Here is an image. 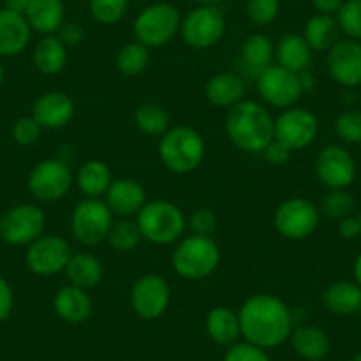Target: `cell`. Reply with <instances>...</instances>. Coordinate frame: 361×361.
<instances>
[{
  "label": "cell",
  "instance_id": "1",
  "mask_svg": "<svg viewBox=\"0 0 361 361\" xmlns=\"http://www.w3.org/2000/svg\"><path fill=\"white\" fill-rule=\"evenodd\" d=\"M245 342L262 349H273L287 342L294 329L289 305L275 294L259 293L250 296L238 312Z\"/></svg>",
  "mask_w": 361,
  "mask_h": 361
},
{
  "label": "cell",
  "instance_id": "2",
  "mask_svg": "<svg viewBox=\"0 0 361 361\" xmlns=\"http://www.w3.org/2000/svg\"><path fill=\"white\" fill-rule=\"evenodd\" d=\"M227 137L239 151L262 152L275 140V119L266 106L253 99H243L228 109L225 117Z\"/></svg>",
  "mask_w": 361,
  "mask_h": 361
},
{
  "label": "cell",
  "instance_id": "3",
  "mask_svg": "<svg viewBox=\"0 0 361 361\" xmlns=\"http://www.w3.org/2000/svg\"><path fill=\"white\" fill-rule=\"evenodd\" d=\"M220 262V246L211 235L192 234L179 239L172 253V267L176 275L192 282H199L213 275Z\"/></svg>",
  "mask_w": 361,
  "mask_h": 361
},
{
  "label": "cell",
  "instance_id": "4",
  "mask_svg": "<svg viewBox=\"0 0 361 361\" xmlns=\"http://www.w3.org/2000/svg\"><path fill=\"white\" fill-rule=\"evenodd\" d=\"M158 154L166 170L173 173H190L202 163L206 156V142L193 128L185 124L170 126V130L159 137Z\"/></svg>",
  "mask_w": 361,
  "mask_h": 361
},
{
  "label": "cell",
  "instance_id": "5",
  "mask_svg": "<svg viewBox=\"0 0 361 361\" xmlns=\"http://www.w3.org/2000/svg\"><path fill=\"white\" fill-rule=\"evenodd\" d=\"M135 221L145 241L161 246L179 241L188 227L180 207L163 199L145 202V206L138 211Z\"/></svg>",
  "mask_w": 361,
  "mask_h": 361
},
{
  "label": "cell",
  "instance_id": "6",
  "mask_svg": "<svg viewBox=\"0 0 361 361\" xmlns=\"http://www.w3.org/2000/svg\"><path fill=\"white\" fill-rule=\"evenodd\" d=\"M180 30V15L170 2H156L138 13L133 22L135 41L151 48L169 44Z\"/></svg>",
  "mask_w": 361,
  "mask_h": 361
},
{
  "label": "cell",
  "instance_id": "7",
  "mask_svg": "<svg viewBox=\"0 0 361 361\" xmlns=\"http://www.w3.org/2000/svg\"><path fill=\"white\" fill-rule=\"evenodd\" d=\"M114 225V213L103 199H83L71 213V234L80 245L96 246L106 241Z\"/></svg>",
  "mask_w": 361,
  "mask_h": 361
},
{
  "label": "cell",
  "instance_id": "8",
  "mask_svg": "<svg viewBox=\"0 0 361 361\" xmlns=\"http://www.w3.org/2000/svg\"><path fill=\"white\" fill-rule=\"evenodd\" d=\"M224 13L218 6H197L180 20V37L193 50L213 48L225 36Z\"/></svg>",
  "mask_w": 361,
  "mask_h": 361
},
{
  "label": "cell",
  "instance_id": "9",
  "mask_svg": "<svg viewBox=\"0 0 361 361\" xmlns=\"http://www.w3.org/2000/svg\"><path fill=\"white\" fill-rule=\"evenodd\" d=\"M321 211L312 200L294 197L276 207L273 225L282 238L289 241H303L310 238L319 227Z\"/></svg>",
  "mask_w": 361,
  "mask_h": 361
},
{
  "label": "cell",
  "instance_id": "10",
  "mask_svg": "<svg viewBox=\"0 0 361 361\" xmlns=\"http://www.w3.org/2000/svg\"><path fill=\"white\" fill-rule=\"evenodd\" d=\"M255 80L260 99L280 110L296 106L305 90L301 75L289 71L279 64H271Z\"/></svg>",
  "mask_w": 361,
  "mask_h": 361
},
{
  "label": "cell",
  "instance_id": "11",
  "mask_svg": "<svg viewBox=\"0 0 361 361\" xmlns=\"http://www.w3.org/2000/svg\"><path fill=\"white\" fill-rule=\"evenodd\" d=\"M73 185H75V176L71 169L64 161L55 158L36 163L27 179L29 192L41 202H57L64 199Z\"/></svg>",
  "mask_w": 361,
  "mask_h": 361
},
{
  "label": "cell",
  "instance_id": "12",
  "mask_svg": "<svg viewBox=\"0 0 361 361\" xmlns=\"http://www.w3.org/2000/svg\"><path fill=\"white\" fill-rule=\"evenodd\" d=\"M47 227V216L36 204L13 206L0 218V238L11 246H29L41 238Z\"/></svg>",
  "mask_w": 361,
  "mask_h": 361
},
{
  "label": "cell",
  "instance_id": "13",
  "mask_svg": "<svg viewBox=\"0 0 361 361\" xmlns=\"http://www.w3.org/2000/svg\"><path fill=\"white\" fill-rule=\"evenodd\" d=\"M319 135V119L312 110L290 106L275 119V140L290 151H301L315 142Z\"/></svg>",
  "mask_w": 361,
  "mask_h": 361
},
{
  "label": "cell",
  "instance_id": "14",
  "mask_svg": "<svg viewBox=\"0 0 361 361\" xmlns=\"http://www.w3.org/2000/svg\"><path fill=\"white\" fill-rule=\"evenodd\" d=\"M73 250L62 235L43 234L27 246L25 264L34 275L54 276L68 266Z\"/></svg>",
  "mask_w": 361,
  "mask_h": 361
},
{
  "label": "cell",
  "instance_id": "15",
  "mask_svg": "<svg viewBox=\"0 0 361 361\" xmlns=\"http://www.w3.org/2000/svg\"><path fill=\"white\" fill-rule=\"evenodd\" d=\"M131 308L145 321L159 319L170 303V286L163 276L145 273L135 280L130 294Z\"/></svg>",
  "mask_w": 361,
  "mask_h": 361
},
{
  "label": "cell",
  "instance_id": "16",
  "mask_svg": "<svg viewBox=\"0 0 361 361\" xmlns=\"http://www.w3.org/2000/svg\"><path fill=\"white\" fill-rule=\"evenodd\" d=\"M315 176L329 190H347L356 179V161L342 145H326L315 158Z\"/></svg>",
  "mask_w": 361,
  "mask_h": 361
},
{
  "label": "cell",
  "instance_id": "17",
  "mask_svg": "<svg viewBox=\"0 0 361 361\" xmlns=\"http://www.w3.org/2000/svg\"><path fill=\"white\" fill-rule=\"evenodd\" d=\"M328 71L343 87L361 85V43L356 39H338L328 51Z\"/></svg>",
  "mask_w": 361,
  "mask_h": 361
},
{
  "label": "cell",
  "instance_id": "18",
  "mask_svg": "<svg viewBox=\"0 0 361 361\" xmlns=\"http://www.w3.org/2000/svg\"><path fill=\"white\" fill-rule=\"evenodd\" d=\"M32 117L43 130H61L75 117V102L62 90H48L34 102Z\"/></svg>",
  "mask_w": 361,
  "mask_h": 361
},
{
  "label": "cell",
  "instance_id": "19",
  "mask_svg": "<svg viewBox=\"0 0 361 361\" xmlns=\"http://www.w3.org/2000/svg\"><path fill=\"white\" fill-rule=\"evenodd\" d=\"M105 204L114 214L121 218L133 216L138 214V211L147 202V193L144 186L138 180L123 177V179H114L110 188L106 190L103 197Z\"/></svg>",
  "mask_w": 361,
  "mask_h": 361
},
{
  "label": "cell",
  "instance_id": "20",
  "mask_svg": "<svg viewBox=\"0 0 361 361\" xmlns=\"http://www.w3.org/2000/svg\"><path fill=\"white\" fill-rule=\"evenodd\" d=\"M32 29L20 13L11 9H0V59L16 57L29 47Z\"/></svg>",
  "mask_w": 361,
  "mask_h": 361
},
{
  "label": "cell",
  "instance_id": "21",
  "mask_svg": "<svg viewBox=\"0 0 361 361\" xmlns=\"http://www.w3.org/2000/svg\"><path fill=\"white\" fill-rule=\"evenodd\" d=\"M51 305H54L57 317L73 326L85 322L92 314V298L89 296L87 290L71 286V283L61 287L55 293Z\"/></svg>",
  "mask_w": 361,
  "mask_h": 361
},
{
  "label": "cell",
  "instance_id": "22",
  "mask_svg": "<svg viewBox=\"0 0 361 361\" xmlns=\"http://www.w3.org/2000/svg\"><path fill=\"white\" fill-rule=\"evenodd\" d=\"M246 94V82L239 73L224 71L211 76L206 83V98L218 109H232Z\"/></svg>",
  "mask_w": 361,
  "mask_h": 361
},
{
  "label": "cell",
  "instance_id": "23",
  "mask_svg": "<svg viewBox=\"0 0 361 361\" xmlns=\"http://www.w3.org/2000/svg\"><path fill=\"white\" fill-rule=\"evenodd\" d=\"M275 44L266 34H250L241 47V62L243 71L248 76H257L266 71L271 64H275Z\"/></svg>",
  "mask_w": 361,
  "mask_h": 361
},
{
  "label": "cell",
  "instance_id": "24",
  "mask_svg": "<svg viewBox=\"0 0 361 361\" xmlns=\"http://www.w3.org/2000/svg\"><path fill=\"white\" fill-rule=\"evenodd\" d=\"M23 16L29 22L32 32L41 34V36L57 34L62 23L66 22L64 0H30Z\"/></svg>",
  "mask_w": 361,
  "mask_h": 361
},
{
  "label": "cell",
  "instance_id": "25",
  "mask_svg": "<svg viewBox=\"0 0 361 361\" xmlns=\"http://www.w3.org/2000/svg\"><path fill=\"white\" fill-rule=\"evenodd\" d=\"M294 353L307 361H321L329 354V336L324 329L314 324L296 326L289 336Z\"/></svg>",
  "mask_w": 361,
  "mask_h": 361
},
{
  "label": "cell",
  "instance_id": "26",
  "mask_svg": "<svg viewBox=\"0 0 361 361\" xmlns=\"http://www.w3.org/2000/svg\"><path fill=\"white\" fill-rule=\"evenodd\" d=\"M64 273L71 286L80 287L83 290H90L102 283L105 269H103V262L98 257L89 252H80L73 253Z\"/></svg>",
  "mask_w": 361,
  "mask_h": 361
},
{
  "label": "cell",
  "instance_id": "27",
  "mask_svg": "<svg viewBox=\"0 0 361 361\" xmlns=\"http://www.w3.org/2000/svg\"><path fill=\"white\" fill-rule=\"evenodd\" d=\"M112 180V170L102 159L85 161L75 176V185L87 199H103Z\"/></svg>",
  "mask_w": 361,
  "mask_h": 361
},
{
  "label": "cell",
  "instance_id": "28",
  "mask_svg": "<svg viewBox=\"0 0 361 361\" xmlns=\"http://www.w3.org/2000/svg\"><path fill=\"white\" fill-rule=\"evenodd\" d=\"M34 68L47 76L59 75L68 64V47L55 34L41 36L32 50Z\"/></svg>",
  "mask_w": 361,
  "mask_h": 361
},
{
  "label": "cell",
  "instance_id": "29",
  "mask_svg": "<svg viewBox=\"0 0 361 361\" xmlns=\"http://www.w3.org/2000/svg\"><path fill=\"white\" fill-rule=\"evenodd\" d=\"M206 331L218 345L231 347L241 338L239 317L227 307H214L206 315Z\"/></svg>",
  "mask_w": 361,
  "mask_h": 361
},
{
  "label": "cell",
  "instance_id": "30",
  "mask_svg": "<svg viewBox=\"0 0 361 361\" xmlns=\"http://www.w3.org/2000/svg\"><path fill=\"white\" fill-rule=\"evenodd\" d=\"M275 61L282 68L301 75L312 62V48L301 34H287L275 47Z\"/></svg>",
  "mask_w": 361,
  "mask_h": 361
},
{
  "label": "cell",
  "instance_id": "31",
  "mask_svg": "<svg viewBox=\"0 0 361 361\" xmlns=\"http://www.w3.org/2000/svg\"><path fill=\"white\" fill-rule=\"evenodd\" d=\"M326 310L335 315H354L361 310V287L356 282L338 280L322 294Z\"/></svg>",
  "mask_w": 361,
  "mask_h": 361
},
{
  "label": "cell",
  "instance_id": "32",
  "mask_svg": "<svg viewBox=\"0 0 361 361\" xmlns=\"http://www.w3.org/2000/svg\"><path fill=\"white\" fill-rule=\"evenodd\" d=\"M340 27L336 22V16L331 15H317L312 16L307 23L301 36L312 48V51H329L340 39Z\"/></svg>",
  "mask_w": 361,
  "mask_h": 361
},
{
  "label": "cell",
  "instance_id": "33",
  "mask_svg": "<svg viewBox=\"0 0 361 361\" xmlns=\"http://www.w3.org/2000/svg\"><path fill=\"white\" fill-rule=\"evenodd\" d=\"M135 126L149 137H163L170 130V116L158 103H142L133 114Z\"/></svg>",
  "mask_w": 361,
  "mask_h": 361
},
{
  "label": "cell",
  "instance_id": "34",
  "mask_svg": "<svg viewBox=\"0 0 361 361\" xmlns=\"http://www.w3.org/2000/svg\"><path fill=\"white\" fill-rule=\"evenodd\" d=\"M151 54L145 44L133 41V43L124 44L116 57L117 71L124 76H137L147 69Z\"/></svg>",
  "mask_w": 361,
  "mask_h": 361
},
{
  "label": "cell",
  "instance_id": "35",
  "mask_svg": "<svg viewBox=\"0 0 361 361\" xmlns=\"http://www.w3.org/2000/svg\"><path fill=\"white\" fill-rule=\"evenodd\" d=\"M140 228H138L137 221H131L128 218H121L119 221H114L112 228L109 232V238L106 243L110 245V248H114L116 252L121 253H130L140 245L142 241Z\"/></svg>",
  "mask_w": 361,
  "mask_h": 361
},
{
  "label": "cell",
  "instance_id": "36",
  "mask_svg": "<svg viewBox=\"0 0 361 361\" xmlns=\"http://www.w3.org/2000/svg\"><path fill=\"white\" fill-rule=\"evenodd\" d=\"M131 0H89L90 16L102 25H116L126 16Z\"/></svg>",
  "mask_w": 361,
  "mask_h": 361
},
{
  "label": "cell",
  "instance_id": "37",
  "mask_svg": "<svg viewBox=\"0 0 361 361\" xmlns=\"http://www.w3.org/2000/svg\"><path fill=\"white\" fill-rule=\"evenodd\" d=\"M354 207H356V202L347 190H329L328 195L322 199L319 211L324 216L340 221L350 216L354 213Z\"/></svg>",
  "mask_w": 361,
  "mask_h": 361
},
{
  "label": "cell",
  "instance_id": "38",
  "mask_svg": "<svg viewBox=\"0 0 361 361\" xmlns=\"http://www.w3.org/2000/svg\"><path fill=\"white\" fill-rule=\"evenodd\" d=\"M336 22L349 39L361 41V0H345L336 13Z\"/></svg>",
  "mask_w": 361,
  "mask_h": 361
},
{
  "label": "cell",
  "instance_id": "39",
  "mask_svg": "<svg viewBox=\"0 0 361 361\" xmlns=\"http://www.w3.org/2000/svg\"><path fill=\"white\" fill-rule=\"evenodd\" d=\"M280 15V0H246V16L259 27L271 25Z\"/></svg>",
  "mask_w": 361,
  "mask_h": 361
},
{
  "label": "cell",
  "instance_id": "40",
  "mask_svg": "<svg viewBox=\"0 0 361 361\" xmlns=\"http://www.w3.org/2000/svg\"><path fill=\"white\" fill-rule=\"evenodd\" d=\"M335 133L345 144H361V112L345 110L335 119Z\"/></svg>",
  "mask_w": 361,
  "mask_h": 361
},
{
  "label": "cell",
  "instance_id": "41",
  "mask_svg": "<svg viewBox=\"0 0 361 361\" xmlns=\"http://www.w3.org/2000/svg\"><path fill=\"white\" fill-rule=\"evenodd\" d=\"M41 131H43V128L37 124V121L32 116L20 117L15 126H13V138L18 145L29 147V145H34L39 140Z\"/></svg>",
  "mask_w": 361,
  "mask_h": 361
},
{
  "label": "cell",
  "instance_id": "42",
  "mask_svg": "<svg viewBox=\"0 0 361 361\" xmlns=\"http://www.w3.org/2000/svg\"><path fill=\"white\" fill-rule=\"evenodd\" d=\"M216 214L209 207H199L186 220V225L192 231V234L197 235H213V232L216 231Z\"/></svg>",
  "mask_w": 361,
  "mask_h": 361
},
{
  "label": "cell",
  "instance_id": "43",
  "mask_svg": "<svg viewBox=\"0 0 361 361\" xmlns=\"http://www.w3.org/2000/svg\"><path fill=\"white\" fill-rule=\"evenodd\" d=\"M224 361H271L266 349L250 342H235L225 353Z\"/></svg>",
  "mask_w": 361,
  "mask_h": 361
},
{
  "label": "cell",
  "instance_id": "44",
  "mask_svg": "<svg viewBox=\"0 0 361 361\" xmlns=\"http://www.w3.org/2000/svg\"><path fill=\"white\" fill-rule=\"evenodd\" d=\"M55 36L62 41L68 48L71 47H78L80 43L85 37V32H83V27L76 22H64L61 25V29L57 30Z\"/></svg>",
  "mask_w": 361,
  "mask_h": 361
},
{
  "label": "cell",
  "instance_id": "45",
  "mask_svg": "<svg viewBox=\"0 0 361 361\" xmlns=\"http://www.w3.org/2000/svg\"><path fill=\"white\" fill-rule=\"evenodd\" d=\"M262 154H264V158H266V161L269 163V165L282 166V165H286L287 161H289L293 151H290V149H287L283 144H280L279 140H273L269 145H267L266 149H264Z\"/></svg>",
  "mask_w": 361,
  "mask_h": 361
},
{
  "label": "cell",
  "instance_id": "46",
  "mask_svg": "<svg viewBox=\"0 0 361 361\" xmlns=\"http://www.w3.org/2000/svg\"><path fill=\"white\" fill-rule=\"evenodd\" d=\"M13 305H15V294H13L11 283L4 276H0V322L11 317Z\"/></svg>",
  "mask_w": 361,
  "mask_h": 361
},
{
  "label": "cell",
  "instance_id": "47",
  "mask_svg": "<svg viewBox=\"0 0 361 361\" xmlns=\"http://www.w3.org/2000/svg\"><path fill=\"white\" fill-rule=\"evenodd\" d=\"M360 232H361V227H360V218L357 216H353V214H350V216L343 218V220L338 221V234L342 239H347V241H349V239L357 238Z\"/></svg>",
  "mask_w": 361,
  "mask_h": 361
},
{
  "label": "cell",
  "instance_id": "48",
  "mask_svg": "<svg viewBox=\"0 0 361 361\" xmlns=\"http://www.w3.org/2000/svg\"><path fill=\"white\" fill-rule=\"evenodd\" d=\"M312 4H314L315 11L321 13V15L335 16L342 8L343 0H312Z\"/></svg>",
  "mask_w": 361,
  "mask_h": 361
},
{
  "label": "cell",
  "instance_id": "49",
  "mask_svg": "<svg viewBox=\"0 0 361 361\" xmlns=\"http://www.w3.org/2000/svg\"><path fill=\"white\" fill-rule=\"evenodd\" d=\"M30 0H4V8L11 9V11L25 15L27 8H29Z\"/></svg>",
  "mask_w": 361,
  "mask_h": 361
},
{
  "label": "cell",
  "instance_id": "50",
  "mask_svg": "<svg viewBox=\"0 0 361 361\" xmlns=\"http://www.w3.org/2000/svg\"><path fill=\"white\" fill-rule=\"evenodd\" d=\"M353 273H354V282L361 287V253L356 257V260H354Z\"/></svg>",
  "mask_w": 361,
  "mask_h": 361
},
{
  "label": "cell",
  "instance_id": "51",
  "mask_svg": "<svg viewBox=\"0 0 361 361\" xmlns=\"http://www.w3.org/2000/svg\"><path fill=\"white\" fill-rule=\"evenodd\" d=\"M193 2H197L199 6H218L220 0H193Z\"/></svg>",
  "mask_w": 361,
  "mask_h": 361
},
{
  "label": "cell",
  "instance_id": "52",
  "mask_svg": "<svg viewBox=\"0 0 361 361\" xmlns=\"http://www.w3.org/2000/svg\"><path fill=\"white\" fill-rule=\"evenodd\" d=\"M4 82V66H2V61H0V85Z\"/></svg>",
  "mask_w": 361,
  "mask_h": 361
},
{
  "label": "cell",
  "instance_id": "53",
  "mask_svg": "<svg viewBox=\"0 0 361 361\" xmlns=\"http://www.w3.org/2000/svg\"><path fill=\"white\" fill-rule=\"evenodd\" d=\"M353 361H361V350H360V353L356 354V356H354V360H353Z\"/></svg>",
  "mask_w": 361,
  "mask_h": 361
},
{
  "label": "cell",
  "instance_id": "54",
  "mask_svg": "<svg viewBox=\"0 0 361 361\" xmlns=\"http://www.w3.org/2000/svg\"><path fill=\"white\" fill-rule=\"evenodd\" d=\"M135 2H147V0H135Z\"/></svg>",
  "mask_w": 361,
  "mask_h": 361
},
{
  "label": "cell",
  "instance_id": "55",
  "mask_svg": "<svg viewBox=\"0 0 361 361\" xmlns=\"http://www.w3.org/2000/svg\"><path fill=\"white\" fill-rule=\"evenodd\" d=\"M357 218H360V227H361V214H360V216H357ZM360 235H361V232H360Z\"/></svg>",
  "mask_w": 361,
  "mask_h": 361
}]
</instances>
